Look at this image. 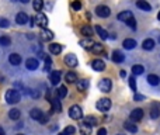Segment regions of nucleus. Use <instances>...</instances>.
I'll return each mask as SVG.
<instances>
[{"instance_id":"f257e3e1","label":"nucleus","mask_w":160,"mask_h":135,"mask_svg":"<svg viewBox=\"0 0 160 135\" xmlns=\"http://www.w3.org/2000/svg\"><path fill=\"white\" fill-rule=\"evenodd\" d=\"M31 25H38V27H41L42 30H44L48 25V17L42 13H36L35 16L31 18Z\"/></svg>"},{"instance_id":"f03ea898","label":"nucleus","mask_w":160,"mask_h":135,"mask_svg":"<svg viewBox=\"0 0 160 135\" xmlns=\"http://www.w3.org/2000/svg\"><path fill=\"white\" fill-rule=\"evenodd\" d=\"M6 101H7L8 104H17L20 101V98H21V94H20L18 90L16 89H10L6 92Z\"/></svg>"},{"instance_id":"7ed1b4c3","label":"nucleus","mask_w":160,"mask_h":135,"mask_svg":"<svg viewBox=\"0 0 160 135\" xmlns=\"http://www.w3.org/2000/svg\"><path fill=\"white\" fill-rule=\"evenodd\" d=\"M30 117L32 118V120H36V121H39V122H42V124H45L48 121V117L42 112V110H39V108H32L31 110Z\"/></svg>"},{"instance_id":"20e7f679","label":"nucleus","mask_w":160,"mask_h":135,"mask_svg":"<svg viewBox=\"0 0 160 135\" xmlns=\"http://www.w3.org/2000/svg\"><path fill=\"white\" fill-rule=\"evenodd\" d=\"M69 117L72 120H81L83 118V110H81V107L77 106V104L72 106L69 108Z\"/></svg>"},{"instance_id":"39448f33","label":"nucleus","mask_w":160,"mask_h":135,"mask_svg":"<svg viewBox=\"0 0 160 135\" xmlns=\"http://www.w3.org/2000/svg\"><path fill=\"white\" fill-rule=\"evenodd\" d=\"M95 107H97V110H100V111L107 112L111 108V100H109V98H100V100L97 101V104H95Z\"/></svg>"},{"instance_id":"423d86ee","label":"nucleus","mask_w":160,"mask_h":135,"mask_svg":"<svg viewBox=\"0 0 160 135\" xmlns=\"http://www.w3.org/2000/svg\"><path fill=\"white\" fill-rule=\"evenodd\" d=\"M98 89H100L103 93H109V92H111V89H112L111 80H109L108 78L101 79V80L98 82Z\"/></svg>"},{"instance_id":"0eeeda50","label":"nucleus","mask_w":160,"mask_h":135,"mask_svg":"<svg viewBox=\"0 0 160 135\" xmlns=\"http://www.w3.org/2000/svg\"><path fill=\"white\" fill-rule=\"evenodd\" d=\"M95 14H97L98 17H101V18H107V17H109V14H111V10H109V7L101 4V6L95 7Z\"/></svg>"},{"instance_id":"6e6552de","label":"nucleus","mask_w":160,"mask_h":135,"mask_svg":"<svg viewBox=\"0 0 160 135\" xmlns=\"http://www.w3.org/2000/svg\"><path fill=\"white\" fill-rule=\"evenodd\" d=\"M143 117V110L142 108H135L131 111V114H129V120L132 121V122H139L140 120H142Z\"/></svg>"},{"instance_id":"1a4fd4ad","label":"nucleus","mask_w":160,"mask_h":135,"mask_svg":"<svg viewBox=\"0 0 160 135\" xmlns=\"http://www.w3.org/2000/svg\"><path fill=\"white\" fill-rule=\"evenodd\" d=\"M91 68L95 70V72H103L105 69V62L101 61V59H94L91 62Z\"/></svg>"},{"instance_id":"9d476101","label":"nucleus","mask_w":160,"mask_h":135,"mask_svg":"<svg viewBox=\"0 0 160 135\" xmlns=\"http://www.w3.org/2000/svg\"><path fill=\"white\" fill-rule=\"evenodd\" d=\"M65 63H66L69 68H76L79 62H77V58H76L73 53H69V55L65 56Z\"/></svg>"},{"instance_id":"9b49d317","label":"nucleus","mask_w":160,"mask_h":135,"mask_svg":"<svg viewBox=\"0 0 160 135\" xmlns=\"http://www.w3.org/2000/svg\"><path fill=\"white\" fill-rule=\"evenodd\" d=\"M117 18L119 20V21H128V20H131V18H133V14H132V11H129V10H125V11H121L119 14L117 16Z\"/></svg>"},{"instance_id":"f8f14e48","label":"nucleus","mask_w":160,"mask_h":135,"mask_svg":"<svg viewBox=\"0 0 160 135\" xmlns=\"http://www.w3.org/2000/svg\"><path fill=\"white\" fill-rule=\"evenodd\" d=\"M150 118H153V120H156V118H159L160 115V104L159 103H153V106L150 107Z\"/></svg>"},{"instance_id":"ddd939ff","label":"nucleus","mask_w":160,"mask_h":135,"mask_svg":"<svg viewBox=\"0 0 160 135\" xmlns=\"http://www.w3.org/2000/svg\"><path fill=\"white\" fill-rule=\"evenodd\" d=\"M111 59L115 62V63H121V62L125 61V56H124V53L121 52V51L115 49L114 52H112V55H111Z\"/></svg>"},{"instance_id":"4468645a","label":"nucleus","mask_w":160,"mask_h":135,"mask_svg":"<svg viewBox=\"0 0 160 135\" xmlns=\"http://www.w3.org/2000/svg\"><path fill=\"white\" fill-rule=\"evenodd\" d=\"M154 47H156V42L152 38H146L145 41L142 42V48L145 51H152V49H154Z\"/></svg>"},{"instance_id":"2eb2a0df","label":"nucleus","mask_w":160,"mask_h":135,"mask_svg":"<svg viewBox=\"0 0 160 135\" xmlns=\"http://www.w3.org/2000/svg\"><path fill=\"white\" fill-rule=\"evenodd\" d=\"M89 80L87 79H79L77 82H76V86H77V90L79 92H84V90L89 89Z\"/></svg>"},{"instance_id":"dca6fc26","label":"nucleus","mask_w":160,"mask_h":135,"mask_svg":"<svg viewBox=\"0 0 160 135\" xmlns=\"http://www.w3.org/2000/svg\"><path fill=\"white\" fill-rule=\"evenodd\" d=\"M53 35H55V34H53L51 30H48V28H44V30L41 31V38L44 39V41H52Z\"/></svg>"},{"instance_id":"f3484780","label":"nucleus","mask_w":160,"mask_h":135,"mask_svg":"<svg viewBox=\"0 0 160 135\" xmlns=\"http://www.w3.org/2000/svg\"><path fill=\"white\" fill-rule=\"evenodd\" d=\"M79 132H80V135H90L91 134V127L86 122H81L79 125Z\"/></svg>"},{"instance_id":"a211bd4d","label":"nucleus","mask_w":160,"mask_h":135,"mask_svg":"<svg viewBox=\"0 0 160 135\" xmlns=\"http://www.w3.org/2000/svg\"><path fill=\"white\" fill-rule=\"evenodd\" d=\"M61 76H62V72L61 70H55V72H52L49 75V80L52 84H58L59 80H61Z\"/></svg>"},{"instance_id":"6ab92c4d","label":"nucleus","mask_w":160,"mask_h":135,"mask_svg":"<svg viewBox=\"0 0 160 135\" xmlns=\"http://www.w3.org/2000/svg\"><path fill=\"white\" fill-rule=\"evenodd\" d=\"M25 66H27L28 70H35L36 68L39 66V63L35 58H30V59H27V62H25Z\"/></svg>"},{"instance_id":"aec40b11","label":"nucleus","mask_w":160,"mask_h":135,"mask_svg":"<svg viewBox=\"0 0 160 135\" xmlns=\"http://www.w3.org/2000/svg\"><path fill=\"white\" fill-rule=\"evenodd\" d=\"M16 22H17V24H20V25L27 24V22H28V16L25 13H18L16 16Z\"/></svg>"},{"instance_id":"412c9836","label":"nucleus","mask_w":160,"mask_h":135,"mask_svg":"<svg viewBox=\"0 0 160 135\" xmlns=\"http://www.w3.org/2000/svg\"><path fill=\"white\" fill-rule=\"evenodd\" d=\"M136 7H139L140 10H143V11H150L152 10V6L149 4L146 0H138V2H136Z\"/></svg>"},{"instance_id":"4be33fe9","label":"nucleus","mask_w":160,"mask_h":135,"mask_svg":"<svg viewBox=\"0 0 160 135\" xmlns=\"http://www.w3.org/2000/svg\"><path fill=\"white\" fill-rule=\"evenodd\" d=\"M122 47L125 48V49L131 51V49H133V48L136 47V41H135V39H132V38H126L125 41L122 42Z\"/></svg>"},{"instance_id":"5701e85b","label":"nucleus","mask_w":160,"mask_h":135,"mask_svg":"<svg viewBox=\"0 0 160 135\" xmlns=\"http://www.w3.org/2000/svg\"><path fill=\"white\" fill-rule=\"evenodd\" d=\"M49 52L53 53V55H59L62 52V45L61 44H56V42H52L49 45Z\"/></svg>"},{"instance_id":"b1692460","label":"nucleus","mask_w":160,"mask_h":135,"mask_svg":"<svg viewBox=\"0 0 160 135\" xmlns=\"http://www.w3.org/2000/svg\"><path fill=\"white\" fill-rule=\"evenodd\" d=\"M8 62H10L11 65H20L21 63V55H18V53H10V56H8Z\"/></svg>"},{"instance_id":"393cba45","label":"nucleus","mask_w":160,"mask_h":135,"mask_svg":"<svg viewBox=\"0 0 160 135\" xmlns=\"http://www.w3.org/2000/svg\"><path fill=\"white\" fill-rule=\"evenodd\" d=\"M79 44H80L81 47L84 48V49H91V48H93V45H94L95 42L93 41L91 38H84V39H81V41L79 42Z\"/></svg>"},{"instance_id":"a878e982","label":"nucleus","mask_w":160,"mask_h":135,"mask_svg":"<svg viewBox=\"0 0 160 135\" xmlns=\"http://www.w3.org/2000/svg\"><path fill=\"white\" fill-rule=\"evenodd\" d=\"M148 83L150 86H159L160 84V78L157 75H149L148 76Z\"/></svg>"},{"instance_id":"bb28decb","label":"nucleus","mask_w":160,"mask_h":135,"mask_svg":"<svg viewBox=\"0 0 160 135\" xmlns=\"http://www.w3.org/2000/svg\"><path fill=\"white\" fill-rule=\"evenodd\" d=\"M124 128H125L128 132H132V134H136V132H138L136 124H132L131 121H126V122L124 124Z\"/></svg>"},{"instance_id":"cd10ccee","label":"nucleus","mask_w":160,"mask_h":135,"mask_svg":"<svg viewBox=\"0 0 160 135\" xmlns=\"http://www.w3.org/2000/svg\"><path fill=\"white\" fill-rule=\"evenodd\" d=\"M51 104H52L53 112H61L62 111V106H61V101H59V98H52V100H51Z\"/></svg>"},{"instance_id":"c85d7f7f","label":"nucleus","mask_w":160,"mask_h":135,"mask_svg":"<svg viewBox=\"0 0 160 135\" xmlns=\"http://www.w3.org/2000/svg\"><path fill=\"white\" fill-rule=\"evenodd\" d=\"M94 30H95V32L98 34V37H100L101 39H107V38H108V32H107V31L104 30L103 27H100V25H95Z\"/></svg>"},{"instance_id":"c756f323","label":"nucleus","mask_w":160,"mask_h":135,"mask_svg":"<svg viewBox=\"0 0 160 135\" xmlns=\"http://www.w3.org/2000/svg\"><path fill=\"white\" fill-rule=\"evenodd\" d=\"M143 72H145L143 65H133V66H132V73H133V76H139V75H142Z\"/></svg>"},{"instance_id":"7c9ffc66","label":"nucleus","mask_w":160,"mask_h":135,"mask_svg":"<svg viewBox=\"0 0 160 135\" xmlns=\"http://www.w3.org/2000/svg\"><path fill=\"white\" fill-rule=\"evenodd\" d=\"M8 117H10L11 120L17 121L20 117H21V111H20V110H17V108H13V110H10V111H8Z\"/></svg>"},{"instance_id":"2f4dec72","label":"nucleus","mask_w":160,"mask_h":135,"mask_svg":"<svg viewBox=\"0 0 160 135\" xmlns=\"http://www.w3.org/2000/svg\"><path fill=\"white\" fill-rule=\"evenodd\" d=\"M83 122H86V124H89L90 127H94V125H97V118L94 117V115H87L86 118L83 120Z\"/></svg>"},{"instance_id":"473e14b6","label":"nucleus","mask_w":160,"mask_h":135,"mask_svg":"<svg viewBox=\"0 0 160 135\" xmlns=\"http://www.w3.org/2000/svg\"><path fill=\"white\" fill-rule=\"evenodd\" d=\"M81 34H83L86 38H90V37L93 35V28L90 27V25H84V27H81Z\"/></svg>"},{"instance_id":"72a5a7b5","label":"nucleus","mask_w":160,"mask_h":135,"mask_svg":"<svg viewBox=\"0 0 160 135\" xmlns=\"http://www.w3.org/2000/svg\"><path fill=\"white\" fill-rule=\"evenodd\" d=\"M90 51H91L93 53H97V55H98V53H103V52H104V47L100 44V42H95V44L93 45V48H91Z\"/></svg>"},{"instance_id":"f704fd0d","label":"nucleus","mask_w":160,"mask_h":135,"mask_svg":"<svg viewBox=\"0 0 160 135\" xmlns=\"http://www.w3.org/2000/svg\"><path fill=\"white\" fill-rule=\"evenodd\" d=\"M66 82L67 83H76L77 82V75L75 72H67L66 73Z\"/></svg>"},{"instance_id":"c9c22d12","label":"nucleus","mask_w":160,"mask_h":135,"mask_svg":"<svg viewBox=\"0 0 160 135\" xmlns=\"http://www.w3.org/2000/svg\"><path fill=\"white\" fill-rule=\"evenodd\" d=\"M32 6H34V10L39 13L42 10V7H44V0H32Z\"/></svg>"},{"instance_id":"e433bc0d","label":"nucleus","mask_w":160,"mask_h":135,"mask_svg":"<svg viewBox=\"0 0 160 135\" xmlns=\"http://www.w3.org/2000/svg\"><path fill=\"white\" fill-rule=\"evenodd\" d=\"M10 44H11L10 37H7V35H2V37H0V45H3V47H8Z\"/></svg>"},{"instance_id":"4c0bfd02","label":"nucleus","mask_w":160,"mask_h":135,"mask_svg":"<svg viewBox=\"0 0 160 135\" xmlns=\"http://www.w3.org/2000/svg\"><path fill=\"white\" fill-rule=\"evenodd\" d=\"M66 94H67V89H66V86H61L58 89V98H65L66 97Z\"/></svg>"},{"instance_id":"58836bf2","label":"nucleus","mask_w":160,"mask_h":135,"mask_svg":"<svg viewBox=\"0 0 160 135\" xmlns=\"http://www.w3.org/2000/svg\"><path fill=\"white\" fill-rule=\"evenodd\" d=\"M75 132H76V128H75V127H73V125H67L66 128L63 129V132H62V134H63V135H73Z\"/></svg>"},{"instance_id":"ea45409f","label":"nucleus","mask_w":160,"mask_h":135,"mask_svg":"<svg viewBox=\"0 0 160 135\" xmlns=\"http://www.w3.org/2000/svg\"><path fill=\"white\" fill-rule=\"evenodd\" d=\"M128 82H129V86L133 92H136V80H135V76H129L128 78Z\"/></svg>"},{"instance_id":"a19ab883","label":"nucleus","mask_w":160,"mask_h":135,"mask_svg":"<svg viewBox=\"0 0 160 135\" xmlns=\"http://www.w3.org/2000/svg\"><path fill=\"white\" fill-rule=\"evenodd\" d=\"M10 27V21L7 18H0V28H7Z\"/></svg>"},{"instance_id":"79ce46f5","label":"nucleus","mask_w":160,"mask_h":135,"mask_svg":"<svg viewBox=\"0 0 160 135\" xmlns=\"http://www.w3.org/2000/svg\"><path fill=\"white\" fill-rule=\"evenodd\" d=\"M125 24H126V25H129V27H131L132 30H136V20H135V18L128 20V21H126Z\"/></svg>"},{"instance_id":"37998d69","label":"nucleus","mask_w":160,"mask_h":135,"mask_svg":"<svg viewBox=\"0 0 160 135\" xmlns=\"http://www.w3.org/2000/svg\"><path fill=\"white\" fill-rule=\"evenodd\" d=\"M72 8H73V10H76V11L80 10V8H81V3L79 2V0H75V2L72 3Z\"/></svg>"},{"instance_id":"c03bdc74","label":"nucleus","mask_w":160,"mask_h":135,"mask_svg":"<svg viewBox=\"0 0 160 135\" xmlns=\"http://www.w3.org/2000/svg\"><path fill=\"white\" fill-rule=\"evenodd\" d=\"M133 100H135V101L145 100V96H143V94H138V93H135V96H133Z\"/></svg>"},{"instance_id":"a18cd8bd","label":"nucleus","mask_w":160,"mask_h":135,"mask_svg":"<svg viewBox=\"0 0 160 135\" xmlns=\"http://www.w3.org/2000/svg\"><path fill=\"white\" fill-rule=\"evenodd\" d=\"M97 135H107V129L105 128H100L97 131Z\"/></svg>"},{"instance_id":"49530a36","label":"nucleus","mask_w":160,"mask_h":135,"mask_svg":"<svg viewBox=\"0 0 160 135\" xmlns=\"http://www.w3.org/2000/svg\"><path fill=\"white\" fill-rule=\"evenodd\" d=\"M119 75L122 76V78H125V76H126V72H125V70H121V72H119Z\"/></svg>"},{"instance_id":"de8ad7c7","label":"nucleus","mask_w":160,"mask_h":135,"mask_svg":"<svg viewBox=\"0 0 160 135\" xmlns=\"http://www.w3.org/2000/svg\"><path fill=\"white\" fill-rule=\"evenodd\" d=\"M20 2H21V3H28L30 0H20Z\"/></svg>"},{"instance_id":"09e8293b","label":"nucleus","mask_w":160,"mask_h":135,"mask_svg":"<svg viewBox=\"0 0 160 135\" xmlns=\"http://www.w3.org/2000/svg\"><path fill=\"white\" fill-rule=\"evenodd\" d=\"M0 135H4V131H3L2 128H0Z\"/></svg>"},{"instance_id":"8fccbe9b","label":"nucleus","mask_w":160,"mask_h":135,"mask_svg":"<svg viewBox=\"0 0 160 135\" xmlns=\"http://www.w3.org/2000/svg\"><path fill=\"white\" fill-rule=\"evenodd\" d=\"M157 20H160V11H159V14H157Z\"/></svg>"},{"instance_id":"3c124183","label":"nucleus","mask_w":160,"mask_h":135,"mask_svg":"<svg viewBox=\"0 0 160 135\" xmlns=\"http://www.w3.org/2000/svg\"><path fill=\"white\" fill-rule=\"evenodd\" d=\"M117 135H124V134H117Z\"/></svg>"},{"instance_id":"603ef678","label":"nucleus","mask_w":160,"mask_h":135,"mask_svg":"<svg viewBox=\"0 0 160 135\" xmlns=\"http://www.w3.org/2000/svg\"><path fill=\"white\" fill-rule=\"evenodd\" d=\"M159 42H160V37H159Z\"/></svg>"},{"instance_id":"864d4df0","label":"nucleus","mask_w":160,"mask_h":135,"mask_svg":"<svg viewBox=\"0 0 160 135\" xmlns=\"http://www.w3.org/2000/svg\"><path fill=\"white\" fill-rule=\"evenodd\" d=\"M17 135H22V134H17Z\"/></svg>"},{"instance_id":"5fc2aeb1","label":"nucleus","mask_w":160,"mask_h":135,"mask_svg":"<svg viewBox=\"0 0 160 135\" xmlns=\"http://www.w3.org/2000/svg\"><path fill=\"white\" fill-rule=\"evenodd\" d=\"M59 135H63V134H59Z\"/></svg>"}]
</instances>
